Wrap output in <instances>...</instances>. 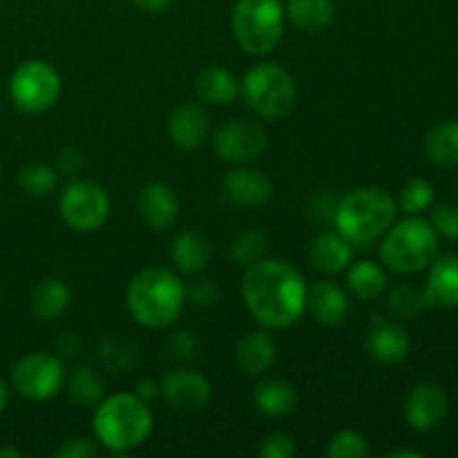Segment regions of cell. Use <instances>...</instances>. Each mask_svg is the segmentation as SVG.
Returning a JSON list of instances; mask_svg holds the SVG:
<instances>
[{
    "mask_svg": "<svg viewBox=\"0 0 458 458\" xmlns=\"http://www.w3.org/2000/svg\"><path fill=\"white\" fill-rule=\"evenodd\" d=\"M134 394H137V396L141 398V401L152 403L157 396H161V383H157V380L146 378V380H141V383L137 385V389H134Z\"/></svg>",
    "mask_w": 458,
    "mask_h": 458,
    "instance_id": "obj_44",
    "label": "cell"
},
{
    "mask_svg": "<svg viewBox=\"0 0 458 458\" xmlns=\"http://www.w3.org/2000/svg\"><path fill=\"white\" fill-rule=\"evenodd\" d=\"M9 97L25 114L47 112L61 97V74L52 63L30 58L13 70L9 79Z\"/></svg>",
    "mask_w": 458,
    "mask_h": 458,
    "instance_id": "obj_8",
    "label": "cell"
},
{
    "mask_svg": "<svg viewBox=\"0 0 458 458\" xmlns=\"http://www.w3.org/2000/svg\"><path fill=\"white\" fill-rule=\"evenodd\" d=\"M450 398L438 383L425 380L411 387L405 398V419L416 432H429L447 419Z\"/></svg>",
    "mask_w": 458,
    "mask_h": 458,
    "instance_id": "obj_12",
    "label": "cell"
},
{
    "mask_svg": "<svg viewBox=\"0 0 458 458\" xmlns=\"http://www.w3.org/2000/svg\"><path fill=\"white\" fill-rule=\"evenodd\" d=\"M0 458H22V452L13 450V447H0Z\"/></svg>",
    "mask_w": 458,
    "mask_h": 458,
    "instance_id": "obj_48",
    "label": "cell"
},
{
    "mask_svg": "<svg viewBox=\"0 0 458 458\" xmlns=\"http://www.w3.org/2000/svg\"><path fill=\"white\" fill-rule=\"evenodd\" d=\"M268 146L267 132L255 121L233 119L215 132L213 148L226 164H249L264 155Z\"/></svg>",
    "mask_w": 458,
    "mask_h": 458,
    "instance_id": "obj_11",
    "label": "cell"
},
{
    "mask_svg": "<svg viewBox=\"0 0 458 458\" xmlns=\"http://www.w3.org/2000/svg\"><path fill=\"white\" fill-rule=\"evenodd\" d=\"M284 16L300 31L320 34V31L329 30L334 25L335 3L334 0H289Z\"/></svg>",
    "mask_w": 458,
    "mask_h": 458,
    "instance_id": "obj_23",
    "label": "cell"
},
{
    "mask_svg": "<svg viewBox=\"0 0 458 458\" xmlns=\"http://www.w3.org/2000/svg\"><path fill=\"white\" fill-rule=\"evenodd\" d=\"M98 447L89 438H70L56 450V458H94Z\"/></svg>",
    "mask_w": 458,
    "mask_h": 458,
    "instance_id": "obj_40",
    "label": "cell"
},
{
    "mask_svg": "<svg viewBox=\"0 0 458 458\" xmlns=\"http://www.w3.org/2000/svg\"><path fill=\"white\" fill-rule=\"evenodd\" d=\"M434 204V186L423 177H414L403 186L401 208L407 215H420Z\"/></svg>",
    "mask_w": 458,
    "mask_h": 458,
    "instance_id": "obj_35",
    "label": "cell"
},
{
    "mask_svg": "<svg viewBox=\"0 0 458 458\" xmlns=\"http://www.w3.org/2000/svg\"><path fill=\"white\" fill-rule=\"evenodd\" d=\"M411 338L401 325L385 320L383 316H374L367 331V352L385 365H396L410 356Z\"/></svg>",
    "mask_w": 458,
    "mask_h": 458,
    "instance_id": "obj_14",
    "label": "cell"
},
{
    "mask_svg": "<svg viewBox=\"0 0 458 458\" xmlns=\"http://www.w3.org/2000/svg\"><path fill=\"white\" fill-rule=\"evenodd\" d=\"M197 97L210 106H231L240 97V83L226 67L210 65L197 76Z\"/></svg>",
    "mask_w": 458,
    "mask_h": 458,
    "instance_id": "obj_25",
    "label": "cell"
},
{
    "mask_svg": "<svg viewBox=\"0 0 458 458\" xmlns=\"http://www.w3.org/2000/svg\"><path fill=\"white\" fill-rule=\"evenodd\" d=\"M434 231L447 240H458V206L456 204H438L432 210Z\"/></svg>",
    "mask_w": 458,
    "mask_h": 458,
    "instance_id": "obj_36",
    "label": "cell"
},
{
    "mask_svg": "<svg viewBox=\"0 0 458 458\" xmlns=\"http://www.w3.org/2000/svg\"><path fill=\"white\" fill-rule=\"evenodd\" d=\"M141 360V347L125 335H106L98 343V362L110 374H128Z\"/></svg>",
    "mask_w": 458,
    "mask_h": 458,
    "instance_id": "obj_29",
    "label": "cell"
},
{
    "mask_svg": "<svg viewBox=\"0 0 458 458\" xmlns=\"http://www.w3.org/2000/svg\"><path fill=\"white\" fill-rule=\"evenodd\" d=\"M438 255V233L434 231L428 219L411 215L403 222L394 224L383 235L380 244V259L387 268L401 276H411L437 259Z\"/></svg>",
    "mask_w": 458,
    "mask_h": 458,
    "instance_id": "obj_5",
    "label": "cell"
},
{
    "mask_svg": "<svg viewBox=\"0 0 458 458\" xmlns=\"http://www.w3.org/2000/svg\"><path fill=\"white\" fill-rule=\"evenodd\" d=\"M398 201L383 188H358L338 201L335 231L353 246H371L396 222Z\"/></svg>",
    "mask_w": 458,
    "mask_h": 458,
    "instance_id": "obj_4",
    "label": "cell"
},
{
    "mask_svg": "<svg viewBox=\"0 0 458 458\" xmlns=\"http://www.w3.org/2000/svg\"><path fill=\"white\" fill-rule=\"evenodd\" d=\"M295 452H298V447H295L293 438L282 432L264 438L262 447H259V456L262 458H293Z\"/></svg>",
    "mask_w": 458,
    "mask_h": 458,
    "instance_id": "obj_37",
    "label": "cell"
},
{
    "mask_svg": "<svg viewBox=\"0 0 458 458\" xmlns=\"http://www.w3.org/2000/svg\"><path fill=\"white\" fill-rule=\"evenodd\" d=\"M222 192L231 204L255 208L271 199L273 183L262 170L237 168L222 179Z\"/></svg>",
    "mask_w": 458,
    "mask_h": 458,
    "instance_id": "obj_16",
    "label": "cell"
},
{
    "mask_svg": "<svg viewBox=\"0 0 458 458\" xmlns=\"http://www.w3.org/2000/svg\"><path fill=\"white\" fill-rule=\"evenodd\" d=\"M137 210L143 222H146V226H150L152 231H165L177 219L179 199L173 188L161 182H152L139 192Z\"/></svg>",
    "mask_w": 458,
    "mask_h": 458,
    "instance_id": "obj_17",
    "label": "cell"
},
{
    "mask_svg": "<svg viewBox=\"0 0 458 458\" xmlns=\"http://www.w3.org/2000/svg\"><path fill=\"white\" fill-rule=\"evenodd\" d=\"M347 286L358 300L369 302V300L380 298L387 289V273L378 262L371 259H360V262L347 267Z\"/></svg>",
    "mask_w": 458,
    "mask_h": 458,
    "instance_id": "obj_28",
    "label": "cell"
},
{
    "mask_svg": "<svg viewBox=\"0 0 458 458\" xmlns=\"http://www.w3.org/2000/svg\"><path fill=\"white\" fill-rule=\"evenodd\" d=\"M307 282L293 264L262 258L246 267L242 298L264 329H289L307 311Z\"/></svg>",
    "mask_w": 458,
    "mask_h": 458,
    "instance_id": "obj_1",
    "label": "cell"
},
{
    "mask_svg": "<svg viewBox=\"0 0 458 458\" xmlns=\"http://www.w3.org/2000/svg\"><path fill=\"white\" fill-rule=\"evenodd\" d=\"M72 291L58 277H45L34 286L30 295V311L36 320H56L70 307Z\"/></svg>",
    "mask_w": 458,
    "mask_h": 458,
    "instance_id": "obj_22",
    "label": "cell"
},
{
    "mask_svg": "<svg viewBox=\"0 0 458 458\" xmlns=\"http://www.w3.org/2000/svg\"><path fill=\"white\" fill-rule=\"evenodd\" d=\"M170 259L174 267L188 276H197L208 267L210 259V244L201 233L183 231L174 237L173 246H170Z\"/></svg>",
    "mask_w": 458,
    "mask_h": 458,
    "instance_id": "obj_26",
    "label": "cell"
},
{
    "mask_svg": "<svg viewBox=\"0 0 458 458\" xmlns=\"http://www.w3.org/2000/svg\"><path fill=\"white\" fill-rule=\"evenodd\" d=\"M199 338L191 331H177L168 338V352L179 360H192L199 353Z\"/></svg>",
    "mask_w": 458,
    "mask_h": 458,
    "instance_id": "obj_38",
    "label": "cell"
},
{
    "mask_svg": "<svg viewBox=\"0 0 458 458\" xmlns=\"http://www.w3.org/2000/svg\"><path fill=\"white\" fill-rule=\"evenodd\" d=\"M276 340L271 338L268 329H258L246 334L235 347V360L244 374L259 376L271 369L276 362Z\"/></svg>",
    "mask_w": 458,
    "mask_h": 458,
    "instance_id": "obj_21",
    "label": "cell"
},
{
    "mask_svg": "<svg viewBox=\"0 0 458 458\" xmlns=\"http://www.w3.org/2000/svg\"><path fill=\"white\" fill-rule=\"evenodd\" d=\"M369 441L356 429H343L327 445V456L329 458H365L369 456Z\"/></svg>",
    "mask_w": 458,
    "mask_h": 458,
    "instance_id": "obj_34",
    "label": "cell"
},
{
    "mask_svg": "<svg viewBox=\"0 0 458 458\" xmlns=\"http://www.w3.org/2000/svg\"><path fill=\"white\" fill-rule=\"evenodd\" d=\"M186 286L170 268H143L128 286V311L146 329H165L182 313Z\"/></svg>",
    "mask_w": 458,
    "mask_h": 458,
    "instance_id": "obj_2",
    "label": "cell"
},
{
    "mask_svg": "<svg viewBox=\"0 0 458 458\" xmlns=\"http://www.w3.org/2000/svg\"><path fill=\"white\" fill-rule=\"evenodd\" d=\"M65 365L52 353H27L13 365L12 385L30 401H49L65 387Z\"/></svg>",
    "mask_w": 458,
    "mask_h": 458,
    "instance_id": "obj_10",
    "label": "cell"
},
{
    "mask_svg": "<svg viewBox=\"0 0 458 458\" xmlns=\"http://www.w3.org/2000/svg\"><path fill=\"white\" fill-rule=\"evenodd\" d=\"M161 396L179 411H199L210 401V383L195 369H173L161 380Z\"/></svg>",
    "mask_w": 458,
    "mask_h": 458,
    "instance_id": "obj_13",
    "label": "cell"
},
{
    "mask_svg": "<svg viewBox=\"0 0 458 458\" xmlns=\"http://www.w3.org/2000/svg\"><path fill=\"white\" fill-rule=\"evenodd\" d=\"M7 401H9V389L7 385L3 383V378H0V414H3L4 407H7Z\"/></svg>",
    "mask_w": 458,
    "mask_h": 458,
    "instance_id": "obj_47",
    "label": "cell"
},
{
    "mask_svg": "<svg viewBox=\"0 0 458 458\" xmlns=\"http://www.w3.org/2000/svg\"><path fill=\"white\" fill-rule=\"evenodd\" d=\"M253 401L259 414L268 416V419H282L298 407V392L286 380L271 378L255 387Z\"/></svg>",
    "mask_w": 458,
    "mask_h": 458,
    "instance_id": "obj_24",
    "label": "cell"
},
{
    "mask_svg": "<svg viewBox=\"0 0 458 458\" xmlns=\"http://www.w3.org/2000/svg\"><path fill=\"white\" fill-rule=\"evenodd\" d=\"M387 458H423V454L416 450H394L389 452Z\"/></svg>",
    "mask_w": 458,
    "mask_h": 458,
    "instance_id": "obj_46",
    "label": "cell"
},
{
    "mask_svg": "<svg viewBox=\"0 0 458 458\" xmlns=\"http://www.w3.org/2000/svg\"><path fill=\"white\" fill-rule=\"evenodd\" d=\"M58 213L72 231L94 233L110 217V197L98 183L79 179L63 188Z\"/></svg>",
    "mask_w": 458,
    "mask_h": 458,
    "instance_id": "obj_9",
    "label": "cell"
},
{
    "mask_svg": "<svg viewBox=\"0 0 458 458\" xmlns=\"http://www.w3.org/2000/svg\"><path fill=\"white\" fill-rule=\"evenodd\" d=\"M246 106L267 121L284 119L295 106L298 88L293 76L280 63H258L240 83Z\"/></svg>",
    "mask_w": 458,
    "mask_h": 458,
    "instance_id": "obj_6",
    "label": "cell"
},
{
    "mask_svg": "<svg viewBox=\"0 0 458 458\" xmlns=\"http://www.w3.org/2000/svg\"><path fill=\"white\" fill-rule=\"evenodd\" d=\"M231 27L244 52L264 56L271 54L284 36V9L280 0H237Z\"/></svg>",
    "mask_w": 458,
    "mask_h": 458,
    "instance_id": "obj_7",
    "label": "cell"
},
{
    "mask_svg": "<svg viewBox=\"0 0 458 458\" xmlns=\"http://www.w3.org/2000/svg\"><path fill=\"white\" fill-rule=\"evenodd\" d=\"M338 197H334L331 192H322L313 199L311 213L313 217L320 219V222H334L335 217V208H338Z\"/></svg>",
    "mask_w": 458,
    "mask_h": 458,
    "instance_id": "obj_41",
    "label": "cell"
},
{
    "mask_svg": "<svg viewBox=\"0 0 458 458\" xmlns=\"http://www.w3.org/2000/svg\"><path fill=\"white\" fill-rule=\"evenodd\" d=\"M349 295L343 286L331 280H320L307 289V311L320 325L335 327L344 322L349 313Z\"/></svg>",
    "mask_w": 458,
    "mask_h": 458,
    "instance_id": "obj_19",
    "label": "cell"
},
{
    "mask_svg": "<svg viewBox=\"0 0 458 458\" xmlns=\"http://www.w3.org/2000/svg\"><path fill=\"white\" fill-rule=\"evenodd\" d=\"M56 352L61 356L74 358L81 353V338L76 331H63L61 335L56 338Z\"/></svg>",
    "mask_w": 458,
    "mask_h": 458,
    "instance_id": "obj_43",
    "label": "cell"
},
{
    "mask_svg": "<svg viewBox=\"0 0 458 458\" xmlns=\"http://www.w3.org/2000/svg\"><path fill=\"white\" fill-rule=\"evenodd\" d=\"M56 170L47 164H40V161L22 165L21 173H18V183L31 197H47L56 188Z\"/></svg>",
    "mask_w": 458,
    "mask_h": 458,
    "instance_id": "obj_31",
    "label": "cell"
},
{
    "mask_svg": "<svg viewBox=\"0 0 458 458\" xmlns=\"http://www.w3.org/2000/svg\"><path fill=\"white\" fill-rule=\"evenodd\" d=\"M387 309L398 318H416L419 313H423L425 309H429V307H428V302H425L423 291H419L416 286H411V284H403V286H398V289L392 291Z\"/></svg>",
    "mask_w": 458,
    "mask_h": 458,
    "instance_id": "obj_33",
    "label": "cell"
},
{
    "mask_svg": "<svg viewBox=\"0 0 458 458\" xmlns=\"http://www.w3.org/2000/svg\"><path fill=\"white\" fill-rule=\"evenodd\" d=\"M92 428L103 447L116 454H125L150 438L155 419L146 401H141L134 392H123L98 403Z\"/></svg>",
    "mask_w": 458,
    "mask_h": 458,
    "instance_id": "obj_3",
    "label": "cell"
},
{
    "mask_svg": "<svg viewBox=\"0 0 458 458\" xmlns=\"http://www.w3.org/2000/svg\"><path fill=\"white\" fill-rule=\"evenodd\" d=\"M208 114L201 106L188 101L182 103L168 119V137L174 148L183 152H195L208 139Z\"/></svg>",
    "mask_w": 458,
    "mask_h": 458,
    "instance_id": "obj_15",
    "label": "cell"
},
{
    "mask_svg": "<svg viewBox=\"0 0 458 458\" xmlns=\"http://www.w3.org/2000/svg\"><path fill=\"white\" fill-rule=\"evenodd\" d=\"M352 258L353 244L344 240L338 231L322 233V235L313 237L311 244H309V259H311L313 268L325 273V276L343 273L352 264Z\"/></svg>",
    "mask_w": 458,
    "mask_h": 458,
    "instance_id": "obj_20",
    "label": "cell"
},
{
    "mask_svg": "<svg viewBox=\"0 0 458 458\" xmlns=\"http://www.w3.org/2000/svg\"><path fill=\"white\" fill-rule=\"evenodd\" d=\"M67 392H70L72 403L76 407L88 410V407H97L106 398V385H103L101 376L97 374L94 367L81 365L70 374Z\"/></svg>",
    "mask_w": 458,
    "mask_h": 458,
    "instance_id": "obj_30",
    "label": "cell"
},
{
    "mask_svg": "<svg viewBox=\"0 0 458 458\" xmlns=\"http://www.w3.org/2000/svg\"><path fill=\"white\" fill-rule=\"evenodd\" d=\"M267 249H268V235L264 231L253 228V231H244L235 237L231 255L237 264H242V267H250V264L259 262V259L264 258Z\"/></svg>",
    "mask_w": 458,
    "mask_h": 458,
    "instance_id": "obj_32",
    "label": "cell"
},
{
    "mask_svg": "<svg viewBox=\"0 0 458 458\" xmlns=\"http://www.w3.org/2000/svg\"><path fill=\"white\" fill-rule=\"evenodd\" d=\"M425 302L428 307L458 309V255H441L429 264Z\"/></svg>",
    "mask_w": 458,
    "mask_h": 458,
    "instance_id": "obj_18",
    "label": "cell"
},
{
    "mask_svg": "<svg viewBox=\"0 0 458 458\" xmlns=\"http://www.w3.org/2000/svg\"><path fill=\"white\" fill-rule=\"evenodd\" d=\"M85 164V157L81 155L76 148H63L58 152V161H56V168L65 174H76Z\"/></svg>",
    "mask_w": 458,
    "mask_h": 458,
    "instance_id": "obj_42",
    "label": "cell"
},
{
    "mask_svg": "<svg viewBox=\"0 0 458 458\" xmlns=\"http://www.w3.org/2000/svg\"><path fill=\"white\" fill-rule=\"evenodd\" d=\"M425 155L438 168H458V121H443L429 130Z\"/></svg>",
    "mask_w": 458,
    "mask_h": 458,
    "instance_id": "obj_27",
    "label": "cell"
},
{
    "mask_svg": "<svg viewBox=\"0 0 458 458\" xmlns=\"http://www.w3.org/2000/svg\"><path fill=\"white\" fill-rule=\"evenodd\" d=\"M186 298H191L192 304H197V307L201 309L213 307L219 300V289L213 280H208V277H199V280H195L186 289Z\"/></svg>",
    "mask_w": 458,
    "mask_h": 458,
    "instance_id": "obj_39",
    "label": "cell"
},
{
    "mask_svg": "<svg viewBox=\"0 0 458 458\" xmlns=\"http://www.w3.org/2000/svg\"><path fill=\"white\" fill-rule=\"evenodd\" d=\"M132 3L137 4L139 9H143V12L157 13V12H164V9H168L174 0H132Z\"/></svg>",
    "mask_w": 458,
    "mask_h": 458,
    "instance_id": "obj_45",
    "label": "cell"
}]
</instances>
